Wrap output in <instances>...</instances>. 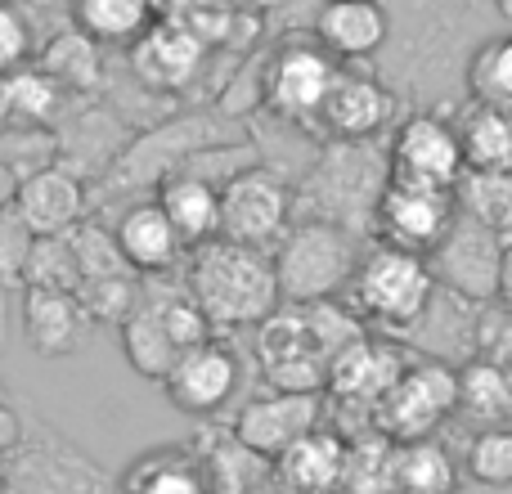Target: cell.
Listing matches in <instances>:
<instances>
[{
  "label": "cell",
  "mask_w": 512,
  "mask_h": 494,
  "mask_svg": "<svg viewBox=\"0 0 512 494\" xmlns=\"http://www.w3.org/2000/svg\"><path fill=\"white\" fill-rule=\"evenodd\" d=\"M369 328L337 301H315V306H288L283 301L274 315L256 324V369L274 391H319L328 387L333 360L364 337Z\"/></svg>",
  "instance_id": "1"
},
{
  "label": "cell",
  "mask_w": 512,
  "mask_h": 494,
  "mask_svg": "<svg viewBox=\"0 0 512 494\" xmlns=\"http://www.w3.org/2000/svg\"><path fill=\"white\" fill-rule=\"evenodd\" d=\"M185 288L212 319L216 333L221 328H256L265 315L283 306L274 256L230 239H212L189 252Z\"/></svg>",
  "instance_id": "2"
},
{
  "label": "cell",
  "mask_w": 512,
  "mask_h": 494,
  "mask_svg": "<svg viewBox=\"0 0 512 494\" xmlns=\"http://www.w3.org/2000/svg\"><path fill=\"white\" fill-rule=\"evenodd\" d=\"M342 297H346V310L364 328H382V333L405 337L423 319V310L432 306L436 274L427 265V256L373 243L369 252H360V265H355Z\"/></svg>",
  "instance_id": "3"
},
{
  "label": "cell",
  "mask_w": 512,
  "mask_h": 494,
  "mask_svg": "<svg viewBox=\"0 0 512 494\" xmlns=\"http://www.w3.org/2000/svg\"><path fill=\"white\" fill-rule=\"evenodd\" d=\"M270 256L279 297L288 306H315V301H333L346 292L360 265V243L333 221H292Z\"/></svg>",
  "instance_id": "4"
},
{
  "label": "cell",
  "mask_w": 512,
  "mask_h": 494,
  "mask_svg": "<svg viewBox=\"0 0 512 494\" xmlns=\"http://www.w3.org/2000/svg\"><path fill=\"white\" fill-rule=\"evenodd\" d=\"M454 225H459V198H454V189L409 185V180H391V176L369 212L373 239L382 247L414 252V256H432L436 247L450 239Z\"/></svg>",
  "instance_id": "5"
},
{
  "label": "cell",
  "mask_w": 512,
  "mask_h": 494,
  "mask_svg": "<svg viewBox=\"0 0 512 494\" xmlns=\"http://www.w3.org/2000/svg\"><path fill=\"white\" fill-rule=\"evenodd\" d=\"M450 414H459V369L441 360H414L400 382L373 409V432L387 441H432V432Z\"/></svg>",
  "instance_id": "6"
},
{
  "label": "cell",
  "mask_w": 512,
  "mask_h": 494,
  "mask_svg": "<svg viewBox=\"0 0 512 494\" xmlns=\"http://www.w3.org/2000/svg\"><path fill=\"white\" fill-rule=\"evenodd\" d=\"M337 68L342 63L319 50L315 36L310 41H283L261 63V108L274 113L279 122L301 126V131L315 135V117L324 108Z\"/></svg>",
  "instance_id": "7"
},
{
  "label": "cell",
  "mask_w": 512,
  "mask_h": 494,
  "mask_svg": "<svg viewBox=\"0 0 512 494\" xmlns=\"http://www.w3.org/2000/svg\"><path fill=\"white\" fill-rule=\"evenodd\" d=\"M292 225V189L279 171L252 167L221 185V239L274 252Z\"/></svg>",
  "instance_id": "8"
},
{
  "label": "cell",
  "mask_w": 512,
  "mask_h": 494,
  "mask_svg": "<svg viewBox=\"0 0 512 494\" xmlns=\"http://www.w3.org/2000/svg\"><path fill=\"white\" fill-rule=\"evenodd\" d=\"M463 171V144L454 135V122L436 113H414L391 131L387 149V176L409 180V185H432V189H459Z\"/></svg>",
  "instance_id": "9"
},
{
  "label": "cell",
  "mask_w": 512,
  "mask_h": 494,
  "mask_svg": "<svg viewBox=\"0 0 512 494\" xmlns=\"http://www.w3.org/2000/svg\"><path fill=\"white\" fill-rule=\"evenodd\" d=\"M391 117H396L391 90L360 63H342L315 117V135H324L328 144H369L387 131Z\"/></svg>",
  "instance_id": "10"
},
{
  "label": "cell",
  "mask_w": 512,
  "mask_h": 494,
  "mask_svg": "<svg viewBox=\"0 0 512 494\" xmlns=\"http://www.w3.org/2000/svg\"><path fill=\"white\" fill-rule=\"evenodd\" d=\"M504 247H508V239H499V234H490L486 225L459 216V225L450 230V239L427 256V265H432V274H436V288L454 292V297L472 301V306L490 301L499 292Z\"/></svg>",
  "instance_id": "11"
},
{
  "label": "cell",
  "mask_w": 512,
  "mask_h": 494,
  "mask_svg": "<svg viewBox=\"0 0 512 494\" xmlns=\"http://www.w3.org/2000/svg\"><path fill=\"white\" fill-rule=\"evenodd\" d=\"M207 59H212V45L194 32L189 23L176 18H158L140 41L131 45V72L144 90H158V95H180L203 77Z\"/></svg>",
  "instance_id": "12"
},
{
  "label": "cell",
  "mask_w": 512,
  "mask_h": 494,
  "mask_svg": "<svg viewBox=\"0 0 512 494\" xmlns=\"http://www.w3.org/2000/svg\"><path fill=\"white\" fill-rule=\"evenodd\" d=\"M319 427V396L310 391H265V396L248 400L234 418V441L252 454L256 463H274L279 454H288L301 436H310Z\"/></svg>",
  "instance_id": "13"
},
{
  "label": "cell",
  "mask_w": 512,
  "mask_h": 494,
  "mask_svg": "<svg viewBox=\"0 0 512 494\" xmlns=\"http://www.w3.org/2000/svg\"><path fill=\"white\" fill-rule=\"evenodd\" d=\"M162 391H167V400L180 414L212 418V414H221V409L230 405V396L239 391V360H234V351L221 337H212V342H203V346H189V351L171 364L167 378H162Z\"/></svg>",
  "instance_id": "14"
},
{
  "label": "cell",
  "mask_w": 512,
  "mask_h": 494,
  "mask_svg": "<svg viewBox=\"0 0 512 494\" xmlns=\"http://www.w3.org/2000/svg\"><path fill=\"white\" fill-rule=\"evenodd\" d=\"M5 472H9L14 494H104L108 490L104 472L81 450L54 441V436L41 450H27L18 441V450L5 459Z\"/></svg>",
  "instance_id": "15"
},
{
  "label": "cell",
  "mask_w": 512,
  "mask_h": 494,
  "mask_svg": "<svg viewBox=\"0 0 512 494\" xmlns=\"http://www.w3.org/2000/svg\"><path fill=\"white\" fill-rule=\"evenodd\" d=\"M405 369H409V360L400 355V346L364 333L333 360V369H328V391H333L342 405H360L373 414L378 400L396 387Z\"/></svg>",
  "instance_id": "16"
},
{
  "label": "cell",
  "mask_w": 512,
  "mask_h": 494,
  "mask_svg": "<svg viewBox=\"0 0 512 494\" xmlns=\"http://www.w3.org/2000/svg\"><path fill=\"white\" fill-rule=\"evenodd\" d=\"M310 36L337 63H364L387 45V9L378 0H324L315 9Z\"/></svg>",
  "instance_id": "17"
},
{
  "label": "cell",
  "mask_w": 512,
  "mask_h": 494,
  "mask_svg": "<svg viewBox=\"0 0 512 494\" xmlns=\"http://www.w3.org/2000/svg\"><path fill=\"white\" fill-rule=\"evenodd\" d=\"M86 207H90L86 176H77V171H68V167H45L23 180L14 212L23 216V221L32 225V234L41 239V234H72L86 221Z\"/></svg>",
  "instance_id": "18"
},
{
  "label": "cell",
  "mask_w": 512,
  "mask_h": 494,
  "mask_svg": "<svg viewBox=\"0 0 512 494\" xmlns=\"http://www.w3.org/2000/svg\"><path fill=\"white\" fill-rule=\"evenodd\" d=\"M113 239H117V252H122V261L131 265L140 279L171 274L180 265V256H185V243H180V234L171 230L167 212H162L153 198H144V203L126 207V212L117 216Z\"/></svg>",
  "instance_id": "19"
},
{
  "label": "cell",
  "mask_w": 512,
  "mask_h": 494,
  "mask_svg": "<svg viewBox=\"0 0 512 494\" xmlns=\"http://www.w3.org/2000/svg\"><path fill=\"white\" fill-rule=\"evenodd\" d=\"M18 328H23V342L32 346L41 360H63V355L77 351L90 319H86V310H81L77 292L27 288L23 301H18Z\"/></svg>",
  "instance_id": "20"
},
{
  "label": "cell",
  "mask_w": 512,
  "mask_h": 494,
  "mask_svg": "<svg viewBox=\"0 0 512 494\" xmlns=\"http://www.w3.org/2000/svg\"><path fill=\"white\" fill-rule=\"evenodd\" d=\"M153 203L167 212L185 252L221 239V185H212V180L194 176V171H171L167 180H158Z\"/></svg>",
  "instance_id": "21"
},
{
  "label": "cell",
  "mask_w": 512,
  "mask_h": 494,
  "mask_svg": "<svg viewBox=\"0 0 512 494\" xmlns=\"http://www.w3.org/2000/svg\"><path fill=\"white\" fill-rule=\"evenodd\" d=\"M274 477H279L283 494H337L346 477V441L337 432L315 427L288 454L274 459Z\"/></svg>",
  "instance_id": "22"
},
{
  "label": "cell",
  "mask_w": 512,
  "mask_h": 494,
  "mask_svg": "<svg viewBox=\"0 0 512 494\" xmlns=\"http://www.w3.org/2000/svg\"><path fill=\"white\" fill-rule=\"evenodd\" d=\"M36 68L63 90V95H95L108 77L104 45L90 41L81 27H63L36 54Z\"/></svg>",
  "instance_id": "23"
},
{
  "label": "cell",
  "mask_w": 512,
  "mask_h": 494,
  "mask_svg": "<svg viewBox=\"0 0 512 494\" xmlns=\"http://www.w3.org/2000/svg\"><path fill=\"white\" fill-rule=\"evenodd\" d=\"M454 135L463 144L468 171H512V117L486 104H463L454 117Z\"/></svg>",
  "instance_id": "24"
},
{
  "label": "cell",
  "mask_w": 512,
  "mask_h": 494,
  "mask_svg": "<svg viewBox=\"0 0 512 494\" xmlns=\"http://www.w3.org/2000/svg\"><path fill=\"white\" fill-rule=\"evenodd\" d=\"M153 23L158 18H153L149 0H72V27H81L104 50L108 45H126L131 50Z\"/></svg>",
  "instance_id": "25"
},
{
  "label": "cell",
  "mask_w": 512,
  "mask_h": 494,
  "mask_svg": "<svg viewBox=\"0 0 512 494\" xmlns=\"http://www.w3.org/2000/svg\"><path fill=\"white\" fill-rule=\"evenodd\" d=\"M63 90L36 63L0 77V126H54Z\"/></svg>",
  "instance_id": "26"
},
{
  "label": "cell",
  "mask_w": 512,
  "mask_h": 494,
  "mask_svg": "<svg viewBox=\"0 0 512 494\" xmlns=\"http://www.w3.org/2000/svg\"><path fill=\"white\" fill-rule=\"evenodd\" d=\"M122 355H126V364H131L140 378H149V382H162L171 373V364L180 360V346L171 342V333H167V324L158 319V310L153 306H135V315L126 319L122 328Z\"/></svg>",
  "instance_id": "27"
},
{
  "label": "cell",
  "mask_w": 512,
  "mask_h": 494,
  "mask_svg": "<svg viewBox=\"0 0 512 494\" xmlns=\"http://www.w3.org/2000/svg\"><path fill=\"white\" fill-rule=\"evenodd\" d=\"M454 198H459V216L512 243V171H463Z\"/></svg>",
  "instance_id": "28"
},
{
  "label": "cell",
  "mask_w": 512,
  "mask_h": 494,
  "mask_svg": "<svg viewBox=\"0 0 512 494\" xmlns=\"http://www.w3.org/2000/svg\"><path fill=\"white\" fill-rule=\"evenodd\" d=\"M459 472L454 459L436 441H409L396 445V472H391V494H454Z\"/></svg>",
  "instance_id": "29"
},
{
  "label": "cell",
  "mask_w": 512,
  "mask_h": 494,
  "mask_svg": "<svg viewBox=\"0 0 512 494\" xmlns=\"http://www.w3.org/2000/svg\"><path fill=\"white\" fill-rule=\"evenodd\" d=\"M468 99L512 117V32L477 45L468 59Z\"/></svg>",
  "instance_id": "30"
},
{
  "label": "cell",
  "mask_w": 512,
  "mask_h": 494,
  "mask_svg": "<svg viewBox=\"0 0 512 494\" xmlns=\"http://www.w3.org/2000/svg\"><path fill=\"white\" fill-rule=\"evenodd\" d=\"M77 292L81 288V261L72 234H41L32 247V261L23 274V292Z\"/></svg>",
  "instance_id": "31"
},
{
  "label": "cell",
  "mask_w": 512,
  "mask_h": 494,
  "mask_svg": "<svg viewBox=\"0 0 512 494\" xmlns=\"http://www.w3.org/2000/svg\"><path fill=\"white\" fill-rule=\"evenodd\" d=\"M391 472H396V441L382 432L346 441V494H391Z\"/></svg>",
  "instance_id": "32"
},
{
  "label": "cell",
  "mask_w": 512,
  "mask_h": 494,
  "mask_svg": "<svg viewBox=\"0 0 512 494\" xmlns=\"http://www.w3.org/2000/svg\"><path fill=\"white\" fill-rule=\"evenodd\" d=\"M459 409L486 418L490 427H504L499 418L512 409V387L508 373L495 360H468L459 369Z\"/></svg>",
  "instance_id": "33"
},
{
  "label": "cell",
  "mask_w": 512,
  "mask_h": 494,
  "mask_svg": "<svg viewBox=\"0 0 512 494\" xmlns=\"http://www.w3.org/2000/svg\"><path fill=\"white\" fill-rule=\"evenodd\" d=\"M59 131L54 126H0V162L18 180L36 176L45 167H59Z\"/></svg>",
  "instance_id": "34"
},
{
  "label": "cell",
  "mask_w": 512,
  "mask_h": 494,
  "mask_svg": "<svg viewBox=\"0 0 512 494\" xmlns=\"http://www.w3.org/2000/svg\"><path fill=\"white\" fill-rule=\"evenodd\" d=\"M77 301L86 310L90 324H117L135 315L140 306V274H104V279H86L77 288Z\"/></svg>",
  "instance_id": "35"
},
{
  "label": "cell",
  "mask_w": 512,
  "mask_h": 494,
  "mask_svg": "<svg viewBox=\"0 0 512 494\" xmlns=\"http://www.w3.org/2000/svg\"><path fill=\"white\" fill-rule=\"evenodd\" d=\"M468 477L486 490H508L512 486V427H481L468 445L463 459Z\"/></svg>",
  "instance_id": "36"
},
{
  "label": "cell",
  "mask_w": 512,
  "mask_h": 494,
  "mask_svg": "<svg viewBox=\"0 0 512 494\" xmlns=\"http://www.w3.org/2000/svg\"><path fill=\"white\" fill-rule=\"evenodd\" d=\"M32 247H36V234L23 216L18 212L0 216V288L5 292H14V288L23 292V274H27V261H32Z\"/></svg>",
  "instance_id": "37"
},
{
  "label": "cell",
  "mask_w": 512,
  "mask_h": 494,
  "mask_svg": "<svg viewBox=\"0 0 512 494\" xmlns=\"http://www.w3.org/2000/svg\"><path fill=\"white\" fill-rule=\"evenodd\" d=\"M36 54V36H32V18L18 0H0V77L27 68Z\"/></svg>",
  "instance_id": "38"
},
{
  "label": "cell",
  "mask_w": 512,
  "mask_h": 494,
  "mask_svg": "<svg viewBox=\"0 0 512 494\" xmlns=\"http://www.w3.org/2000/svg\"><path fill=\"white\" fill-rule=\"evenodd\" d=\"M131 494H203V481L185 463H158L149 472V486H131Z\"/></svg>",
  "instance_id": "39"
},
{
  "label": "cell",
  "mask_w": 512,
  "mask_h": 494,
  "mask_svg": "<svg viewBox=\"0 0 512 494\" xmlns=\"http://www.w3.org/2000/svg\"><path fill=\"white\" fill-rule=\"evenodd\" d=\"M153 5V18H176V23H189L194 14L212 9L216 0H149Z\"/></svg>",
  "instance_id": "40"
},
{
  "label": "cell",
  "mask_w": 512,
  "mask_h": 494,
  "mask_svg": "<svg viewBox=\"0 0 512 494\" xmlns=\"http://www.w3.org/2000/svg\"><path fill=\"white\" fill-rule=\"evenodd\" d=\"M18 441H23V423H18V414L0 400V463L18 450Z\"/></svg>",
  "instance_id": "41"
},
{
  "label": "cell",
  "mask_w": 512,
  "mask_h": 494,
  "mask_svg": "<svg viewBox=\"0 0 512 494\" xmlns=\"http://www.w3.org/2000/svg\"><path fill=\"white\" fill-rule=\"evenodd\" d=\"M18 189H23V180H18L14 171H9L5 162H0V216L14 212V207H18Z\"/></svg>",
  "instance_id": "42"
},
{
  "label": "cell",
  "mask_w": 512,
  "mask_h": 494,
  "mask_svg": "<svg viewBox=\"0 0 512 494\" xmlns=\"http://www.w3.org/2000/svg\"><path fill=\"white\" fill-rule=\"evenodd\" d=\"M499 301H504V310L512 315V243L504 247V265H499V292H495Z\"/></svg>",
  "instance_id": "43"
},
{
  "label": "cell",
  "mask_w": 512,
  "mask_h": 494,
  "mask_svg": "<svg viewBox=\"0 0 512 494\" xmlns=\"http://www.w3.org/2000/svg\"><path fill=\"white\" fill-rule=\"evenodd\" d=\"M5 297H9V292L0 288V337H5V328H9V306H5Z\"/></svg>",
  "instance_id": "44"
},
{
  "label": "cell",
  "mask_w": 512,
  "mask_h": 494,
  "mask_svg": "<svg viewBox=\"0 0 512 494\" xmlns=\"http://www.w3.org/2000/svg\"><path fill=\"white\" fill-rule=\"evenodd\" d=\"M0 494H14V486H9V472H5V463H0Z\"/></svg>",
  "instance_id": "45"
},
{
  "label": "cell",
  "mask_w": 512,
  "mask_h": 494,
  "mask_svg": "<svg viewBox=\"0 0 512 494\" xmlns=\"http://www.w3.org/2000/svg\"><path fill=\"white\" fill-rule=\"evenodd\" d=\"M499 14L508 18V32H512V0H499Z\"/></svg>",
  "instance_id": "46"
},
{
  "label": "cell",
  "mask_w": 512,
  "mask_h": 494,
  "mask_svg": "<svg viewBox=\"0 0 512 494\" xmlns=\"http://www.w3.org/2000/svg\"><path fill=\"white\" fill-rule=\"evenodd\" d=\"M256 5H279V0H256Z\"/></svg>",
  "instance_id": "47"
},
{
  "label": "cell",
  "mask_w": 512,
  "mask_h": 494,
  "mask_svg": "<svg viewBox=\"0 0 512 494\" xmlns=\"http://www.w3.org/2000/svg\"><path fill=\"white\" fill-rule=\"evenodd\" d=\"M0 400H5V382H0Z\"/></svg>",
  "instance_id": "48"
},
{
  "label": "cell",
  "mask_w": 512,
  "mask_h": 494,
  "mask_svg": "<svg viewBox=\"0 0 512 494\" xmlns=\"http://www.w3.org/2000/svg\"><path fill=\"white\" fill-rule=\"evenodd\" d=\"M319 5H324V0H319Z\"/></svg>",
  "instance_id": "49"
}]
</instances>
